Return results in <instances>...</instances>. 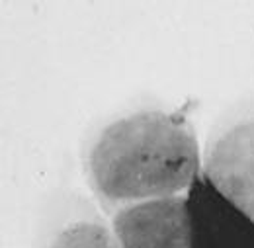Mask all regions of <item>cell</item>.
Segmentation results:
<instances>
[{"label": "cell", "instance_id": "obj_2", "mask_svg": "<svg viewBox=\"0 0 254 248\" xmlns=\"http://www.w3.org/2000/svg\"><path fill=\"white\" fill-rule=\"evenodd\" d=\"M201 172L254 221V94L217 114L203 141Z\"/></svg>", "mask_w": 254, "mask_h": 248}, {"label": "cell", "instance_id": "obj_4", "mask_svg": "<svg viewBox=\"0 0 254 248\" xmlns=\"http://www.w3.org/2000/svg\"><path fill=\"white\" fill-rule=\"evenodd\" d=\"M108 221L120 248H190L186 195L133 203Z\"/></svg>", "mask_w": 254, "mask_h": 248}, {"label": "cell", "instance_id": "obj_1", "mask_svg": "<svg viewBox=\"0 0 254 248\" xmlns=\"http://www.w3.org/2000/svg\"><path fill=\"white\" fill-rule=\"evenodd\" d=\"M80 164L90 197L110 217L133 203L186 195L203 170V145L186 112L143 102L98 120Z\"/></svg>", "mask_w": 254, "mask_h": 248}, {"label": "cell", "instance_id": "obj_5", "mask_svg": "<svg viewBox=\"0 0 254 248\" xmlns=\"http://www.w3.org/2000/svg\"><path fill=\"white\" fill-rule=\"evenodd\" d=\"M186 197L190 248H254V221L227 199L203 172Z\"/></svg>", "mask_w": 254, "mask_h": 248}, {"label": "cell", "instance_id": "obj_3", "mask_svg": "<svg viewBox=\"0 0 254 248\" xmlns=\"http://www.w3.org/2000/svg\"><path fill=\"white\" fill-rule=\"evenodd\" d=\"M32 248H120L110 221L96 201L74 189L57 187L41 203Z\"/></svg>", "mask_w": 254, "mask_h": 248}]
</instances>
